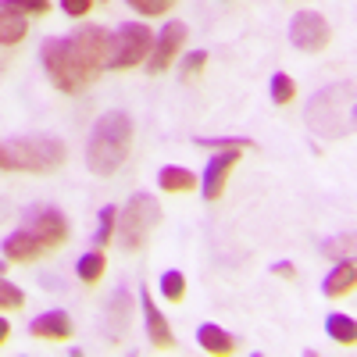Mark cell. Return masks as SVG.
<instances>
[{
  "label": "cell",
  "mask_w": 357,
  "mask_h": 357,
  "mask_svg": "<svg viewBox=\"0 0 357 357\" xmlns=\"http://www.w3.org/2000/svg\"><path fill=\"white\" fill-rule=\"evenodd\" d=\"M43 68L61 93H82L89 82H97L107 57V33L100 25H86L65 40H47L40 47Z\"/></svg>",
  "instance_id": "cell-1"
},
{
  "label": "cell",
  "mask_w": 357,
  "mask_h": 357,
  "mask_svg": "<svg viewBox=\"0 0 357 357\" xmlns=\"http://www.w3.org/2000/svg\"><path fill=\"white\" fill-rule=\"evenodd\" d=\"M129 151H132V118L126 111H111L89 132L86 165L93 175H114L126 165Z\"/></svg>",
  "instance_id": "cell-2"
},
{
  "label": "cell",
  "mask_w": 357,
  "mask_h": 357,
  "mask_svg": "<svg viewBox=\"0 0 357 357\" xmlns=\"http://www.w3.org/2000/svg\"><path fill=\"white\" fill-rule=\"evenodd\" d=\"M304 122L321 139H343L354 132V82H333L318 89L304 107Z\"/></svg>",
  "instance_id": "cell-3"
},
{
  "label": "cell",
  "mask_w": 357,
  "mask_h": 357,
  "mask_svg": "<svg viewBox=\"0 0 357 357\" xmlns=\"http://www.w3.org/2000/svg\"><path fill=\"white\" fill-rule=\"evenodd\" d=\"M65 143L54 136H29V139H8L0 143V172H54L65 165Z\"/></svg>",
  "instance_id": "cell-4"
},
{
  "label": "cell",
  "mask_w": 357,
  "mask_h": 357,
  "mask_svg": "<svg viewBox=\"0 0 357 357\" xmlns=\"http://www.w3.org/2000/svg\"><path fill=\"white\" fill-rule=\"evenodd\" d=\"M161 222V204L151 197V193H136L126 211L118 215L114 222V236H118V247H122L126 254H136L146 247V240H151V232L158 229Z\"/></svg>",
  "instance_id": "cell-5"
},
{
  "label": "cell",
  "mask_w": 357,
  "mask_h": 357,
  "mask_svg": "<svg viewBox=\"0 0 357 357\" xmlns=\"http://www.w3.org/2000/svg\"><path fill=\"white\" fill-rule=\"evenodd\" d=\"M151 47H154V33L139 22H129L122 25L114 36H107V57H104V68H114V72H126V68H136L143 57H151Z\"/></svg>",
  "instance_id": "cell-6"
},
{
  "label": "cell",
  "mask_w": 357,
  "mask_h": 357,
  "mask_svg": "<svg viewBox=\"0 0 357 357\" xmlns=\"http://www.w3.org/2000/svg\"><path fill=\"white\" fill-rule=\"evenodd\" d=\"M333 40V29L329 22H325V15L318 11H296L293 22H289V43L296 50H304V54H318L325 50Z\"/></svg>",
  "instance_id": "cell-7"
},
{
  "label": "cell",
  "mask_w": 357,
  "mask_h": 357,
  "mask_svg": "<svg viewBox=\"0 0 357 357\" xmlns=\"http://www.w3.org/2000/svg\"><path fill=\"white\" fill-rule=\"evenodd\" d=\"M25 229L36 232L50 254L61 250V247L68 243V218L57 211V207H33V211H29V218H25Z\"/></svg>",
  "instance_id": "cell-8"
},
{
  "label": "cell",
  "mask_w": 357,
  "mask_h": 357,
  "mask_svg": "<svg viewBox=\"0 0 357 357\" xmlns=\"http://www.w3.org/2000/svg\"><path fill=\"white\" fill-rule=\"evenodd\" d=\"M186 22H172V25H165L161 29V36H158V43L151 47V61H146V72L151 75H161V72H168L172 68V61H175V54H178V47L186 43Z\"/></svg>",
  "instance_id": "cell-9"
},
{
  "label": "cell",
  "mask_w": 357,
  "mask_h": 357,
  "mask_svg": "<svg viewBox=\"0 0 357 357\" xmlns=\"http://www.w3.org/2000/svg\"><path fill=\"white\" fill-rule=\"evenodd\" d=\"M236 165H240V151H236V146H229V151H222V154H215L211 161H207V168H204V200L222 197V190L229 183V172Z\"/></svg>",
  "instance_id": "cell-10"
},
{
  "label": "cell",
  "mask_w": 357,
  "mask_h": 357,
  "mask_svg": "<svg viewBox=\"0 0 357 357\" xmlns=\"http://www.w3.org/2000/svg\"><path fill=\"white\" fill-rule=\"evenodd\" d=\"M50 250L43 247V240L36 232H29V229H18V232H11L8 240H4V257L8 261H18V264H25V261H40V257H47Z\"/></svg>",
  "instance_id": "cell-11"
},
{
  "label": "cell",
  "mask_w": 357,
  "mask_h": 357,
  "mask_svg": "<svg viewBox=\"0 0 357 357\" xmlns=\"http://www.w3.org/2000/svg\"><path fill=\"white\" fill-rule=\"evenodd\" d=\"M139 304H143V314H146V336H151V343L158 347V350H172L175 347V336H172V329H168V321H165V314L154 307V301H151V289H139Z\"/></svg>",
  "instance_id": "cell-12"
},
{
  "label": "cell",
  "mask_w": 357,
  "mask_h": 357,
  "mask_svg": "<svg viewBox=\"0 0 357 357\" xmlns=\"http://www.w3.org/2000/svg\"><path fill=\"white\" fill-rule=\"evenodd\" d=\"M29 333L40 336V340H54V343H65L72 340V318L65 311H47V314H36Z\"/></svg>",
  "instance_id": "cell-13"
},
{
  "label": "cell",
  "mask_w": 357,
  "mask_h": 357,
  "mask_svg": "<svg viewBox=\"0 0 357 357\" xmlns=\"http://www.w3.org/2000/svg\"><path fill=\"white\" fill-rule=\"evenodd\" d=\"M354 275H357V268H354L350 257L336 261V268H333V272L325 275V282H321V293L329 296V301H336V296H343V293L354 289Z\"/></svg>",
  "instance_id": "cell-14"
},
{
  "label": "cell",
  "mask_w": 357,
  "mask_h": 357,
  "mask_svg": "<svg viewBox=\"0 0 357 357\" xmlns=\"http://www.w3.org/2000/svg\"><path fill=\"white\" fill-rule=\"evenodd\" d=\"M29 33V22L22 11H11V8H0V47H15L22 43Z\"/></svg>",
  "instance_id": "cell-15"
},
{
  "label": "cell",
  "mask_w": 357,
  "mask_h": 357,
  "mask_svg": "<svg viewBox=\"0 0 357 357\" xmlns=\"http://www.w3.org/2000/svg\"><path fill=\"white\" fill-rule=\"evenodd\" d=\"M197 340H200V347L207 350V354H232L236 350V340L225 333V329H218V325H211V321H207V325H200V329H197Z\"/></svg>",
  "instance_id": "cell-16"
},
{
  "label": "cell",
  "mask_w": 357,
  "mask_h": 357,
  "mask_svg": "<svg viewBox=\"0 0 357 357\" xmlns=\"http://www.w3.org/2000/svg\"><path fill=\"white\" fill-rule=\"evenodd\" d=\"M158 183H161V190H165V193H190V190H197V175H193L190 168L168 165V168H161Z\"/></svg>",
  "instance_id": "cell-17"
},
{
  "label": "cell",
  "mask_w": 357,
  "mask_h": 357,
  "mask_svg": "<svg viewBox=\"0 0 357 357\" xmlns=\"http://www.w3.org/2000/svg\"><path fill=\"white\" fill-rule=\"evenodd\" d=\"M325 333H329V340H336L343 347L357 343V325H354L350 314H329V318H325Z\"/></svg>",
  "instance_id": "cell-18"
},
{
  "label": "cell",
  "mask_w": 357,
  "mask_h": 357,
  "mask_svg": "<svg viewBox=\"0 0 357 357\" xmlns=\"http://www.w3.org/2000/svg\"><path fill=\"white\" fill-rule=\"evenodd\" d=\"M104 268H107V257H104L100 250H93V254L79 257V264H75V275H79V279H82L86 286H93V282H100Z\"/></svg>",
  "instance_id": "cell-19"
},
{
  "label": "cell",
  "mask_w": 357,
  "mask_h": 357,
  "mask_svg": "<svg viewBox=\"0 0 357 357\" xmlns=\"http://www.w3.org/2000/svg\"><path fill=\"white\" fill-rule=\"evenodd\" d=\"M129 321H132V301H129L126 289H118L114 301H111V329L114 333H126Z\"/></svg>",
  "instance_id": "cell-20"
},
{
  "label": "cell",
  "mask_w": 357,
  "mask_h": 357,
  "mask_svg": "<svg viewBox=\"0 0 357 357\" xmlns=\"http://www.w3.org/2000/svg\"><path fill=\"white\" fill-rule=\"evenodd\" d=\"M321 254H325V257H336V261L350 257V254H354V232L347 229V232L333 236V240H325V243H321Z\"/></svg>",
  "instance_id": "cell-21"
},
{
  "label": "cell",
  "mask_w": 357,
  "mask_h": 357,
  "mask_svg": "<svg viewBox=\"0 0 357 357\" xmlns=\"http://www.w3.org/2000/svg\"><path fill=\"white\" fill-rule=\"evenodd\" d=\"M161 293L168 296L172 304H178V301H183V296H186V275L178 272V268H172V272H165V275H161Z\"/></svg>",
  "instance_id": "cell-22"
},
{
  "label": "cell",
  "mask_w": 357,
  "mask_h": 357,
  "mask_svg": "<svg viewBox=\"0 0 357 357\" xmlns=\"http://www.w3.org/2000/svg\"><path fill=\"white\" fill-rule=\"evenodd\" d=\"M25 304V293L4 279V272H0V311H18Z\"/></svg>",
  "instance_id": "cell-23"
},
{
  "label": "cell",
  "mask_w": 357,
  "mask_h": 357,
  "mask_svg": "<svg viewBox=\"0 0 357 357\" xmlns=\"http://www.w3.org/2000/svg\"><path fill=\"white\" fill-rule=\"evenodd\" d=\"M293 93H296V82H293L286 72H275V75H272V100H275L279 107H286V104L293 100Z\"/></svg>",
  "instance_id": "cell-24"
},
{
  "label": "cell",
  "mask_w": 357,
  "mask_h": 357,
  "mask_svg": "<svg viewBox=\"0 0 357 357\" xmlns=\"http://www.w3.org/2000/svg\"><path fill=\"white\" fill-rule=\"evenodd\" d=\"M0 8H11V11H22V15H47L50 11L47 0H0Z\"/></svg>",
  "instance_id": "cell-25"
},
{
  "label": "cell",
  "mask_w": 357,
  "mask_h": 357,
  "mask_svg": "<svg viewBox=\"0 0 357 357\" xmlns=\"http://www.w3.org/2000/svg\"><path fill=\"white\" fill-rule=\"evenodd\" d=\"M172 4H175V0H129V8H132V11H139V15H146V18L165 15Z\"/></svg>",
  "instance_id": "cell-26"
},
{
  "label": "cell",
  "mask_w": 357,
  "mask_h": 357,
  "mask_svg": "<svg viewBox=\"0 0 357 357\" xmlns=\"http://www.w3.org/2000/svg\"><path fill=\"white\" fill-rule=\"evenodd\" d=\"M114 222H118V211H114V207H104V211H100V229H97V243L100 247H107L114 240Z\"/></svg>",
  "instance_id": "cell-27"
},
{
  "label": "cell",
  "mask_w": 357,
  "mask_h": 357,
  "mask_svg": "<svg viewBox=\"0 0 357 357\" xmlns=\"http://www.w3.org/2000/svg\"><path fill=\"white\" fill-rule=\"evenodd\" d=\"M204 65H207V54H204V50H193V54H186L183 72H178V75H183V79L190 82V79H197V75L204 72Z\"/></svg>",
  "instance_id": "cell-28"
},
{
  "label": "cell",
  "mask_w": 357,
  "mask_h": 357,
  "mask_svg": "<svg viewBox=\"0 0 357 357\" xmlns=\"http://www.w3.org/2000/svg\"><path fill=\"white\" fill-rule=\"evenodd\" d=\"M61 8H65V15H72V18H82L89 8H93V0H61Z\"/></svg>",
  "instance_id": "cell-29"
},
{
  "label": "cell",
  "mask_w": 357,
  "mask_h": 357,
  "mask_svg": "<svg viewBox=\"0 0 357 357\" xmlns=\"http://www.w3.org/2000/svg\"><path fill=\"white\" fill-rule=\"evenodd\" d=\"M200 146H222V151H229V146H236V151H243V146H250V139H197Z\"/></svg>",
  "instance_id": "cell-30"
},
{
  "label": "cell",
  "mask_w": 357,
  "mask_h": 357,
  "mask_svg": "<svg viewBox=\"0 0 357 357\" xmlns=\"http://www.w3.org/2000/svg\"><path fill=\"white\" fill-rule=\"evenodd\" d=\"M272 272L282 275V279H296V268H293L289 261H275V264H272Z\"/></svg>",
  "instance_id": "cell-31"
},
{
  "label": "cell",
  "mask_w": 357,
  "mask_h": 357,
  "mask_svg": "<svg viewBox=\"0 0 357 357\" xmlns=\"http://www.w3.org/2000/svg\"><path fill=\"white\" fill-rule=\"evenodd\" d=\"M8 336H11V325H8V321H4V318H0V343H4V340H8Z\"/></svg>",
  "instance_id": "cell-32"
},
{
  "label": "cell",
  "mask_w": 357,
  "mask_h": 357,
  "mask_svg": "<svg viewBox=\"0 0 357 357\" xmlns=\"http://www.w3.org/2000/svg\"><path fill=\"white\" fill-rule=\"evenodd\" d=\"M4 264H8V257H0V272H4Z\"/></svg>",
  "instance_id": "cell-33"
}]
</instances>
